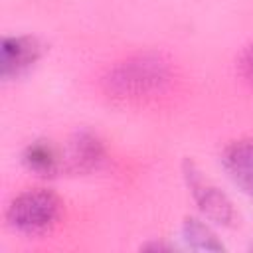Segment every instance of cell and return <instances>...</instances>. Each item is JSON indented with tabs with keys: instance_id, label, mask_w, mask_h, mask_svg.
Segmentation results:
<instances>
[{
	"instance_id": "5",
	"label": "cell",
	"mask_w": 253,
	"mask_h": 253,
	"mask_svg": "<svg viewBox=\"0 0 253 253\" xmlns=\"http://www.w3.org/2000/svg\"><path fill=\"white\" fill-rule=\"evenodd\" d=\"M42 55V45L32 36H10L4 38L0 47V71L2 77L8 79L12 75H20L28 67H32Z\"/></svg>"
},
{
	"instance_id": "4",
	"label": "cell",
	"mask_w": 253,
	"mask_h": 253,
	"mask_svg": "<svg viewBox=\"0 0 253 253\" xmlns=\"http://www.w3.org/2000/svg\"><path fill=\"white\" fill-rule=\"evenodd\" d=\"M103 160V144L91 132L73 134L61 150L63 172H89Z\"/></svg>"
},
{
	"instance_id": "3",
	"label": "cell",
	"mask_w": 253,
	"mask_h": 253,
	"mask_svg": "<svg viewBox=\"0 0 253 253\" xmlns=\"http://www.w3.org/2000/svg\"><path fill=\"white\" fill-rule=\"evenodd\" d=\"M184 178L190 186V192H192L194 200L198 202L200 210L208 217H211L213 221L223 223V225H229L233 221L235 211H233V206L227 200V196L219 188H215L211 182H208L198 172L194 162H190V160L184 162Z\"/></svg>"
},
{
	"instance_id": "8",
	"label": "cell",
	"mask_w": 253,
	"mask_h": 253,
	"mask_svg": "<svg viewBox=\"0 0 253 253\" xmlns=\"http://www.w3.org/2000/svg\"><path fill=\"white\" fill-rule=\"evenodd\" d=\"M184 237L196 249H206V251H219L221 249V243L215 239V235L202 221H198L194 217L184 221Z\"/></svg>"
},
{
	"instance_id": "6",
	"label": "cell",
	"mask_w": 253,
	"mask_h": 253,
	"mask_svg": "<svg viewBox=\"0 0 253 253\" xmlns=\"http://www.w3.org/2000/svg\"><path fill=\"white\" fill-rule=\"evenodd\" d=\"M223 166L231 180L253 196V140H237L223 152Z\"/></svg>"
},
{
	"instance_id": "9",
	"label": "cell",
	"mask_w": 253,
	"mask_h": 253,
	"mask_svg": "<svg viewBox=\"0 0 253 253\" xmlns=\"http://www.w3.org/2000/svg\"><path fill=\"white\" fill-rule=\"evenodd\" d=\"M241 69H243V75L253 83V43L245 49V53L241 57Z\"/></svg>"
},
{
	"instance_id": "2",
	"label": "cell",
	"mask_w": 253,
	"mask_h": 253,
	"mask_svg": "<svg viewBox=\"0 0 253 253\" xmlns=\"http://www.w3.org/2000/svg\"><path fill=\"white\" fill-rule=\"evenodd\" d=\"M61 211L59 198L45 188H32L20 192L8 206V223L28 235H38L53 227Z\"/></svg>"
},
{
	"instance_id": "1",
	"label": "cell",
	"mask_w": 253,
	"mask_h": 253,
	"mask_svg": "<svg viewBox=\"0 0 253 253\" xmlns=\"http://www.w3.org/2000/svg\"><path fill=\"white\" fill-rule=\"evenodd\" d=\"M170 81V65L158 53H138L117 63L105 77L111 97L136 101L160 93Z\"/></svg>"
},
{
	"instance_id": "7",
	"label": "cell",
	"mask_w": 253,
	"mask_h": 253,
	"mask_svg": "<svg viewBox=\"0 0 253 253\" xmlns=\"http://www.w3.org/2000/svg\"><path fill=\"white\" fill-rule=\"evenodd\" d=\"M24 162L42 176H55L61 172V148L51 140H34L24 150Z\"/></svg>"
}]
</instances>
